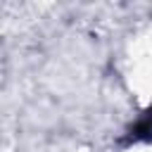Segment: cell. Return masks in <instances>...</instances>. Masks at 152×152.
<instances>
[{"label":"cell","instance_id":"1","mask_svg":"<svg viewBox=\"0 0 152 152\" xmlns=\"http://www.w3.org/2000/svg\"><path fill=\"white\" fill-rule=\"evenodd\" d=\"M150 140H152V104L126 131V142H150Z\"/></svg>","mask_w":152,"mask_h":152}]
</instances>
